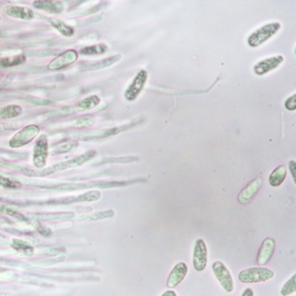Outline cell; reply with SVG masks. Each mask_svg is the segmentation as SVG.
I'll list each match as a JSON object with an SVG mask.
<instances>
[{
  "mask_svg": "<svg viewBox=\"0 0 296 296\" xmlns=\"http://www.w3.org/2000/svg\"><path fill=\"white\" fill-rule=\"evenodd\" d=\"M280 28H281V24L279 22H271V23H267L265 25L261 26L260 28L250 34L247 38V45L253 48L260 47L276 35Z\"/></svg>",
  "mask_w": 296,
  "mask_h": 296,
  "instance_id": "obj_1",
  "label": "cell"
},
{
  "mask_svg": "<svg viewBox=\"0 0 296 296\" xmlns=\"http://www.w3.org/2000/svg\"><path fill=\"white\" fill-rule=\"evenodd\" d=\"M274 272L271 269L262 267L248 268L240 271L239 274V281L244 284L264 283L274 278Z\"/></svg>",
  "mask_w": 296,
  "mask_h": 296,
  "instance_id": "obj_2",
  "label": "cell"
},
{
  "mask_svg": "<svg viewBox=\"0 0 296 296\" xmlns=\"http://www.w3.org/2000/svg\"><path fill=\"white\" fill-rule=\"evenodd\" d=\"M40 128L37 125H27L12 137L9 142L11 148H19L30 143L39 136Z\"/></svg>",
  "mask_w": 296,
  "mask_h": 296,
  "instance_id": "obj_3",
  "label": "cell"
},
{
  "mask_svg": "<svg viewBox=\"0 0 296 296\" xmlns=\"http://www.w3.org/2000/svg\"><path fill=\"white\" fill-rule=\"evenodd\" d=\"M212 268H213L215 278H217L222 288L224 289L227 292H233L235 288L234 281H233L231 271H228V268L225 266V264L220 260H217L213 264Z\"/></svg>",
  "mask_w": 296,
  "mask_h": 296,
  "instance_id": "obj_4",
  "label": "cell"
},
{
  "mask_svg": "<svg viewBox=\"0 0 296 296\" xmlns=\"http://www.w3.org/2000/svg\"><path fill=\"white\" fill-rule=\"evenodd\" d=\"M147 79H148V72L145 70H141L136 74L135 79H133L132 83L129 85L128 87L125 90V96L126 100L129 102H133L136 100L137 97L139 96L140 93H142L144 86L146 84Z\"/></svg>",
  "mask_w": 296,
  "mask_h": 296,
  "instance_id": "obj_5",
  "label": "cell"
},
{
  "mask_svg": "<svg viewBox=\"0 0 296 296\" xmlns=\"http://www.w3.org/2000/svg\"><path fill=\"white\" fill-rule=\"evenodd\" d=\"M48 156V140L47 136H40L37 141L33 151V164L39 169H43Z\"/></svg>",
  "mask_w": 296,
  "mask_h": 296,
  "instance_id": "obj_6",
  "label": "cell"
},
{
  "mask_svg": "<svg viewBox=\"0 0 296 296\" xmlns=\"http://www.w3.org/2000/svg\"><path fill=\"white\" fill-rule=\"evenodd\" d=\"M207 265V246L202 239H196L193 253V267L196 271H203Z\"/></svg>",
  "mask_w": 296,
  "mask_h": 296,
  "instance_id": "obj_7",
  "label": "cell"
},
{
  "mask_svg": "<svg viewBox=\"0 0 296 296\" xmlns=\"http://www.w3.org/2000/svg\"><path fill=\"white\" fill-rule=\"evenodd\" d=\"M79 57L78 52L75 50H67L64 53L58 55L47 66L50 71H59L73 64Z\"/></svg>",
  "mask_w": 296,
  "mask_h": 296,
  "instance_id": "obj_8",
  "label": "cell"
},
{
  "mask_svg": "<svg viewBox=\"0 0 296 296\" xmlns=\"http://www.w3.org/2000/svg\"><path fill=\"white\" fill-rule=\"evenodd\" d=\"M284 61V57L282 55H276L273 57L267 58L257 62L253 66V72L257 76H264L269 72L274 71L278 68Z\"/></svg>",
  "mask_w": 296,
  "mask_h": 296,
  "instance_id": "obj_9",
  "label": "cell"
},
{
  "mask_svg": "<svg viewBox=\"0 0 296 296\" xmlns=\"http://www.w3.org/2000/svg\"><path fill=\"white\" fill-rule=\"evenodd\" d=\"M276 242L272 238L264 239L257 254L256 262L260 266H264L270 262L274 253Z\"/></svg>",
  "mask_w": 296,
  "mask_h": 296,
  "instance_id": "obj_10",
  "label": "cell"
},
{
  "mask_svg": "<svg viewBox=\"0 0 296 296\" xmlns=\"http://www.w3.org/2000/svg\"><path fill=\"white\" fill-rule=\"evenodd\" d=\"M188 273V266L185 262H178L173 268L167 280L168 288L174 289L180 285Z\"/></svg>",
  "mask_w": 296,
  "mask_h": 296,
  "instance_id": "obj_11",
  "label": "cell"
},
{
  "mask_svg": "<svg viewBox=\"0 0 296 296\" xmlns=\"http://www.w3.org/2000/svg\"><path fill=\"white\" fill-rule=\"evenodd\" d=\"M261 186V180L255 178L247 184L244 189L239 192L238 201L241 205H247L250 203L253 198L255 196Z\"/></svg>",
  "mask_w": 296,
  "mask_h": 296,
  "instance_id": "obj_12",
  "label": "cell"
},
{
  "mask_svg": "<svg viewBox=\"0 0 296 296\" xmlns=\"http://www.w3.org/2000/svg\"><path fill=\"white\" fill-rule=\"evenodd\" d=\"M4 12L13 18L20 19L24 21H29L35 17V14L32 9L26 7H19V6H6Z\"/></svg>",
  "mask_w": 296,
  "mask_h": 296,
  "instance_id": "obj_13",
  "label": "cell"
},
{
  "mask_svg": "<svg viewBox=\"0 0 296 296\" xmlns=\"http://www.w3.org/2000/svg\"><path fill=\"white\" fill-rule=\"evenodd\" d=\"M33 6L40 10L51 13V14H61L64 10V5L60 1H48V0H38L33 3Z\"/></svg>",
  "mask_w": 296,
  "mask_h": 296,
  "instance_id": "obj_14",
  "label": "cell"
},
{
  "mask_svg": "<svg viewBox=\"0 0 296 296\" xmlns=\"http://www.w3.org/2000/svg\"><path fill=\"white\" fill-rule=\"evenodd\" d=\"M121 54H115L111 57L105 58L104 60L93 62V63H88L85 66V70H89V71H95V70H101V69H105L110 67L111 65L115 64L116 62L121 60Z\"/></svg>",
  "mask_w": 296,
  "mask_h": 296,
  "instance_id": "obj_15",
  "label": "cell"
},
{
  "mask_svg": "<svg viewBox=\"0 0 296 296\" xmlns=\"http://www.w3.org/2000/svg\"><path fill=\"white\" fill-rule=\"evenodd\" d=\"M285 177H286V168L285 166L283 165L278 166V168H275L270 175L269 182L273 187H278L284 182Z\"/></svg>",
  "mask_w": 296,
  "mask_h": 296,
  "instance_id": "obj_16",
  "label": "cell"
},
{
  "mask_svg": "<svg viewBox=\"0 0 296 296\" xmlns=\"http://www.w3.org/2000/svg\"><path fill=\"white\" fill-rule=\"evenodd\" d=\"M47 21L50 22L51 25L54 27V29L58 30L59 32L61 33L62 36L64 37H72L74 35V29L72 28V26L68 25L67 23L62 22L61 20H54V19L47 18Z\"/></svg>",
  "mask_w": 296,
  "mask_h": 296,
  "instance_id": "obj_17",
  "label": "cell"
},
{
  "mask_svg": "<svg viewBox=\"0 0 296 296\" xmlns=\"http://www.w3.org/2000/svg\"><path fill=\"white\" fill-rule=\"evenodd\" d=\"M101 103V99L97 95H91L79 101L77 104V108L79 111H89L93 108L97 107Z\"/></svg>",
  "mask_w": 296,
  "mask_h": 296,
  "instance_id": "obj_18",
  "label": "cell"
},
{
  "mask_svg": "<svg viewBox=\"0 0 296 296\" xmlns=\"http://www.w3.org/2000/svg\"><path fill=\"white\" fill-rule=\"evenodd\" d=\"M22 108L19 105H8L0 110V118L3 119L17 118L22 114Z\"/></svg>",
  "mask_w": 296,
  "mask_h": 296,
  "instance_id": "obj_19",
  "label": "cell"
},
{
  "mask_svg": "<svg viewBox=\"0 0 296 296\" xmlns=\"http://www.w3.org/2000/svg\"><path fill=\"white\" fill-rule=\"evenodd\" d=\"M109 50L107 46L104 44H98V45H94V46H90V47H86L82 48L80 50V54L82 55H99V54H104Z\"/></svg>",
  "mask_w": 296,
  "mask_h": 296,
  "instance_id": "obj_20",
  "label": "cell"
},
{
  "mask_svg": "<svg viewBox=\"0 0 296 296\" xmlns=\"http://www.w3.org/2000/svg\"><path fill=\"white\" fill-rule=\"evenodd\" d=\"M25 61V55H23V54H19V55L12 56V57L3 58V59H0V67H2V68L15 67V66H18V65L24 63Z\"/></svg>",
  "mask_w": 296,
  "mask_h": 296,
  "instance_id": "obj_21",
  "label": "cell"
},
{
  "mask_svg": "<svg viewBox=\"0 0 296 296\" xmlns=\"http://www.w3.org/2000/svg\"><path fill=\"white\" fill-rule=\"evenodd\" d=\"M12 246L13 248H15L16 251H18L19 253H23L25 255H30L32 254L34 252L33 247L28 245L27 243L19 239H15L13 243H12Z\"/></svg>",
  "mask_w": 296,
  "mask_h": 296,
  "instance_id": "obj_22",
  "label": "cell"
},
{
  "mask_svg": "<svg viewBox=\"0 0 296 296\" xmlns=\"http://www.w3.org/2000/svg\"><path fill=\"white\" fill-rule=\"evenodd\" d=\"M296 291V275H292L291 278H289L287 281L285 282V285H283L280 293L282 296H288L290 294L294 293Z\"/></svg>",
  "mask_w": 296,
  "mask_h": 296,
  "instance_id": "obj_23",
  "label": "cell"
},
{
  "mask_svg": "<svg viewBox=\"0 0 296 296\" xmlns=\"http://www.w3.org/2000/svg\"><path fill=\"white\" fill-rule=\"evenodd\" d=\"M93 123H94V119L92 116H83L80 118H76L75 120L72 122V125L74 127L84 128L86 126L93 125Z\"/></svg>",
  "mask_w": 296,
  "mask_h": 296,
  "instance_id": "obj_24",
  "label": "cell"
},
{
  "mask_svg": "<svg viewBox=\"0 0 296 296\" xmlns=\"http://www.w3.org/2000/svg\"><path fill=\"white\" fill-rule=\"evenodd\" d=\"M114 214L113 210L102 211V212H96L94 214H91L89 216L86 217V219L90 220V221H99V220H104L107 218L113 217Z\"/></svg>",
  "mask_w": 296,
  "mask_h": 296,
  "instance_id": "obj_25",
  "label": "cell"
},
{
  "mask_svg": "<svg viewBox=\"0 0 296 296\" xmlns=\"http://www.w3.org/2000/svg\"><path fill=\"white\" fill-rule=\"evenodd\" d=\"M78 143L73 141H70V142H66V143H62L57 146V148L54 150V154H61L64 152H68L76 146Z\"/></svg>",
  "mask_w": 296,
  "mask_h": 296,
  "instance_id": "obj_26",
  "label": "cell"
},
{
  "mask_svg": "<svg viewBox=\"0 0 296 296\" xmlns=\"http://www.w3.org/2000/svg\"><path fill=\"white\" fill-rule=\"evenodd\" d=\"M0 186L6 188V189H18L21 188V183L18 182H14L11 181L10 179L6 178V177H2L0 176Z\"/></svg>",
  "mask_w": 296,
  "mask_h": 296,
  "instance_id": "obj_27",
  "label": "cell"
},
{
  "mask_svg": "<svg viewBox=\"0 0 296 296\" xmlns=\"http://www.w3.org/2000/svg\"><path fill=\"white\" fill-rule=\"evenodd\" d=\"M285 107L286 110L292 111L296 109V94L294 93L292 96L288 97V99L285 102Z\"/></svg>",
  "mask_w": 296,
  "mask_h": 296,
  "instance_id": "obj_28",
  "label": "cell"
},
{
  "mask_svg": "<svg viewBox=\"0 0 296 296\" xmlns=\"http://www.w3.org/2000/svg\"><path fill=\"white\" fill-rule=\"evenodd\" d=\"M295 161L291 160L289 162V169H290V172H291V175H292V178H293V182H296V173H295Z\"/></svg>",
  "mask_w": 296,
  "mask_h": 296,
  "instance_id": "obj_29",
  "label": "cell"
},
{
  "mask_svg": "<svg viewBox=\"0 0 296 296\" xmlns=\"http://www.w3.org/2000/svg\"><path fill=\"white\" fill-rule=\"evenodd\" d=\"M241 296H254L253 294V291L252 289L248 287V288L245 289V291L243 292L242 295Z\"/></svg>",
  "mask_w": 296,
  "mask_h": 296,
  "instance_id": "obj_30",
  "label": "cell"
},
{
  "mask_svg": "<svg viewBox=\"0 0 296 296\" xmlns=\"http://www.w3.org/2000/svg\"><path fill=\"white\" fill-rule=\"evenodd\" d=\"M161 296H177V293L175 291H173V290H168Z\"/></svg>",
  "mask_w": 296,
  "mask_h": 296,
  "instance_id": "obj_31",
  "label": "cell"
},
{
  "mask_svg": "<svg viewBox=\"0 0 296 296\" xmlns=\"http://www.w3.org/2000/svg\"><path fill=\"white\" fill-rule=\"evenodd\" d=\"M1 80H2V75L0 74V82H1Z\"/></svg>",
  "mask_w": 296,
  "mask_h": 296,
  "instance_id": "obj_32",
  "label": "cell"
}]
</instances>
